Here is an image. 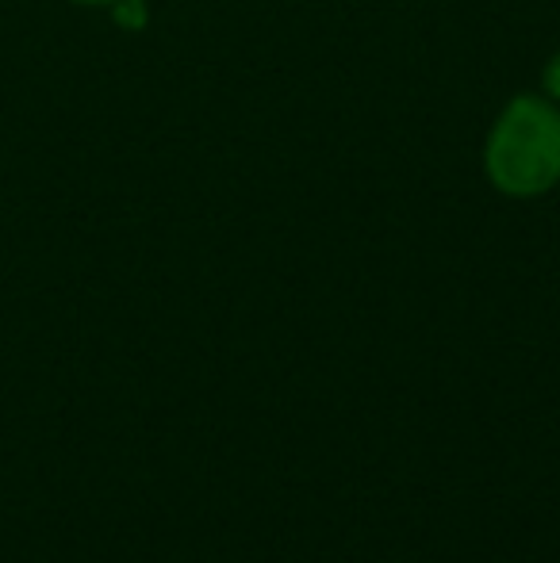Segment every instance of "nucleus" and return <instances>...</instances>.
<instances>
[{
	"label": "nucleus",
	"instance_id": "nucleus-1",
	"mask_svg": "<svg viewBox=\"0 0 560 563\" xmlns=\"http://www.w3.org/2000/svg\"><path fill=\"white\" fill-rule=\"evenodd\" d=\"M484 173L495 192L538 200L560 185V104L546 92H518L495 115L484 142Z\"/></svg>",
	"mask_w": 560,
	"mask_h": 563
},
{
	"label": "nucleus",
	"instance_id": "nucleus-2",
	"mask_svg": "<svg viewBox=\"0 0 560 563\" xmlns=\"http://www.w3.org/2000/svg\"><path fill=\"white\" fill-rule=\"evenodd\" d=\"M541 92H546L553 104H560V51L546 62V69H541Z\"/></svg>",
	"mask_w": 560,
	"mask_h": 563
},
{
	"label": "nucleus",
	"instance_id": "nucleus-3",
	"mask_svg": "<svg viewBox=\"0 0 560 563\" xmlns=\"http://www.w3.org/2000/svg\"><path fill=\"white\" fill-rule=\"evenodd\" d=\"M69 4H81V8H112L120 0H69Z\"/></svg>",
	"mask_w": 560,
	"mask_h": 563
}]
</instances>
